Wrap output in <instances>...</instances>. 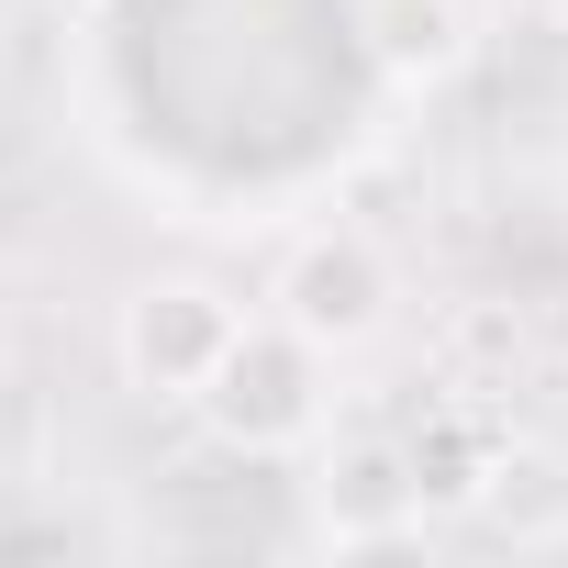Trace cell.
Masks as SVG:
<instances>
[{
    "instance_id": "cell-1",
    "label": "cell",
    "mask_w": 568,
    "mask_h": 568,
    "mask_svg": "<svg viewBox=\"0 0 568 568\" xmlns=\"http://www.w3.org/2000/svg\"><path fill=\"white\" fill-rule=\"evenodd\" d=\"M201 413H212V435L223 446H245V457H267V446H302L313 435V335L302 324H278V335H256V324H234V346L212 357V379L190 390Z\"/></svg>"
},
{
    "instance_id": "cell-2",
    "label": "cell",
    "mask_w": 568,
    "mask_h": 568,
    "mask_svg": "<svg viewBox=\"0 0 568 568\" xmlns=\"http://www.w3.org/2000/svg\"><path fill=\"white\" fill-rule=\"evenodd\" d=\"M234 346V313L212 302V291H145L134 313H123V368L145 379V390H168V402H190L201 379H212V357Z\"/></svg>"
},
{
    "instance_id": "cell-3",
    "label": "cell",
    "mask_w": 568,
    "mask_h": 568,
    "mask_svg": "<svg viewBox=\"0 0 568 568\" xmlns=\"http://www.w3.org/2000/svg\"><path fill=\"white\" fill-rule=\"evenodd\" d=\"M379 302H390V278H379V256H368L357 234H324V245H302V256H291V324H302L313 346L368 335V324H379Z\"/></svg>"
},
{
    "instance_id": "cell-4",
    "label": "cell",
    "mask_w": 568,
    "mask_h": 568,
    "mask_svg": "<svg viewBox=\"0 0 568 568\" xmlns=\"http://www.w3.org/2000/svg\"><path fill=\"white\" fill-rule=\"evenodd\" d=\"M368 34L402 79H435V68H457V0H379Z\"/></svg>"
}]
</instances>
